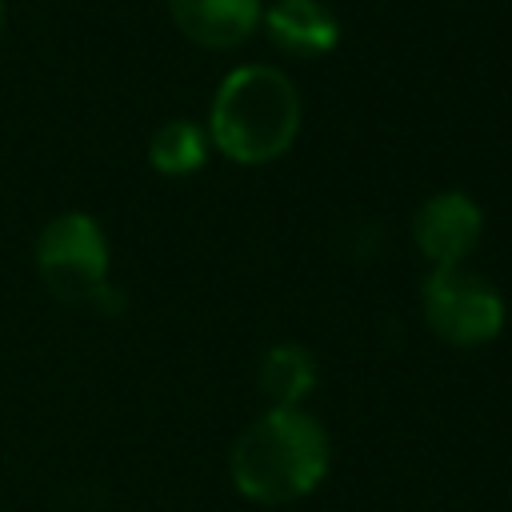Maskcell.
I'll use <instances>...</instances> for the list:
<instances>
[{"instance_id":"1","label":"cell","mask_w":512,"mask_h":512,"mask_svg":"<svg viewBox=\"0 0 512 512\" xmlns=\"http://www.w3.org/2000/svg\"><path fill=\"white\" fill-rule=\"evenodd\" d=\"M328 432L304 408H268L232 444L228 472L252 504H292L328 476Z\"/></svg>"},{"instance_id":"2","label":"cell","mask_w":512,"mask_h":512,"mask_svg":"<svg viewBox=\"0 0 512 512\" xmlns=\"http://www.w3.org/2000/svg\"><path fill=\"white\" fill-rule=\"evenodd\" d=\"M300 120V92L280 68L240 64L212 96L208 140L236 164H268L296 144Z\"/></svg>"},{"instance_id":"3","label":"cell","mask_w":512,"mask_h":512,"mask_svg":"<svg viewBox=\"0 0 512 512\" xmlns=\"http://www.w3.org/2000/svg\"><path fill=\"white\" fill-rule=\"evenodd\" d=\"M108 236L88 212H60L36 240V268L60 304H96L120 312L124 292L108 284Z\"/></svg>"},{"instance_id":"4","label":"cell","mask_w":512,"mask_h":512,"mask_svg":"<svg viewBox=\"0 0 512 512\" xmlns=\"http://www.w3.org/2000/svg\"><path fill=\"white\" fill-rule=\"evenodd\" d=\"M420 300L432 332L456 348H480L504 328V296L492 280L464 264L432 268L420 288Z\"/></svg>"},{"instance_id":"5","label":"cell","mask_w":512,"mask_h":512,"mask_svg":"<svg viewBox=\"0 0 512 512\" xmlns=\"http://www.w3.org/2000/svg\"><path fill=\"white\" fill-rule=\"evenodd\" d=\"M484 236V212L464 192H436L428 196L412 216V240L432 268L464 264V256L476 252Z\"/></svg>"},{"instance_id":"6","label":"cell","mask_w":512,"mask_h":512,"mask_svg":"<svg viewBox=\"0 0 512 512\" xmlns=\"http://www.w3.org/2000/svg\"><path fill=\"white\" fill-rule=\"evenodd\" d=\"M168 8H172L176 28L192 44L216 48V52L244 44L264 20L260 0H168Z\"/></svg>"},{"instance_id":"7","label":"cell","mask_w":512,"mask_h":512,"mask_svg":"<svg viewBox=\"0 0 512 512\" xmlns=\"http://www.w3.org/2000/svg\"><path fill=\"white\" fill-rule=\"evenodd\" d=\"M260 24L292 56H324L340 40V24L324 0H276Z\"/></svg>"},{"instance_id":"8","label":"cell","mask_w":512,"mask_h":512,"mask_svg":"<svg viewBox=\"0 0 512 512\" xmlns=\"http://www.w3.org/2000/svg\"><path fill=\"white\" fill-rule=\"evenodd\" d=\"M316 388V360L300 344H276L260 360V392L272 408H304V396Z\"/></svg>"},{"instance_id":"9","label":"cell","mask_w":512,"mask_h":512,"mask_svg":"<svg viewBox=\"0 0 512 512\" xmlns=\"http://www.w3.org/2000/svg\"><path fill=\"white\" fill-rule=\"evenodd\" d=\"M208 132L192 120H168L148 140V164L160 176H192L208 160Z\"/></svg>"},{"instance_id":"10","label":"cell","mask_w":512,"mask_h":512,"mask_svg":"<svg viewBox=\"0 0 512 512\" xmlns=\"http://www.w3.org/2000/svg\"><path fill=\"white\" fill-rule=\"evenodd\" d=\"M0 28H4V0H0Z\"/></svg>"}]
</instances>
